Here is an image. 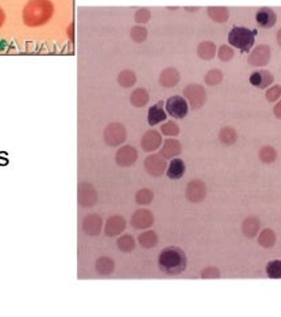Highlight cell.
Masks as SVG:
<instances>
[{
	"label": "cell",
	"mask_w": 281,
	"mask_h": 317,
	"mask_svg": "<svg viewBox=\"0 0 281 317\" xmlns=\"http://www.w3.org/2000/svg\"><path fill=\"white\" fill-rule=\"evenodd\" d=\"M125 137H126V133H125L124 126L120 124H112L105 130V139L109 145H118L124 141Z\"/></svg>",
	"instance_id": "obj_7"
},
{
	"label": "cell",
	"mask_w": 281,
	"mask_h": 317,
	"mask_svg": "<svg viewBox=\"0 0 281 317\" xmlns=\"http://www.w3.org/2000/svg\"><path fill=\"white\" fill-rule=\"evenodd\" d=\"M273 81H275V76L267 69L255 70V72L249 76V82H251L255 88H259V89L268 88L269 85H272Z\"/></svg>",
	"instance_id": "obj_6"
},
{
	"label": "cell",
	"mask_w": 281,
	"mask_h": 317,
	"mask_svg": "<svg viewBox=\"0 0 281 317\" xmlns=\"http://www.w3.org/2000/svg\"><path fill=\"white\" fill-rule=\"evenodd\" d=\"M259 158L263 163H273L277 158V151L272 146H263L259 151Z\"/></svg>",
	"instance_id": "obj_23"
},
{
	"label": "cell",
	"mask_w": 281,
	"mask_h": 317,
	"mask_svg": "<svg viewBox=\"0 0 281 317\" xmlns=\"http://www.w3.org/2000/svg\"><path fill=\"white\" fill-rule=\"evenodd\" d=\"M273 114H275L277 118H280L281 120V100L277 102L276 105H275V108H273Z\"/></svg>",
	"instance_id": "obj_39"
},
{
	"label": "cell",
	"mask_w": 281,
	"mask_h": 317,
	"mask_svg": "<svg viewBox=\"0 0 281 317\" xmlns=\"http://www.w3.org/2000/svg\"><path fill=\"white\" fill-rule=\"evenodd\" d=\"M207 195V187L202 181H193L187 187V198L191 202L199 203Z\"/></svg>",
	"instance_id": "obj_8"
},
{
	"label": "cell",
	"mask_w": 281,
	"mask_h": 317,
	"mask_svg": "<svg viewBox=\"0 0 281 317\" xmlns=\"http://www.w3.org/2000/svg\"><path fill=\"white\" fill-rule=\"evenodd\" d=\"M233 55H235V52H233L232 47H229V45L227 44L220 45V48L217 51V56H219V59H220L221 61L232 60Z\"/></svg>",
	"instance_id": "obj_28"
},
{
	"label": "cell",
	"mask_w": 281,
	"mask_h": 317,
	"mask_svg": "<svg viewBox=\"0 0 281 317\" xmlns=\"http://www.w3.org/2000/svg\"><path fill=\"white\" fill-rule=\"evenodd\" d=\"M163 155L166 158H170V157H174V155H178L181 153V145L177 141H166L165 146H163Z\"/></svg>",
	"instance_id": "obj_25"
},
{
	"label": "cell",
	"mask_w": 281,
	"mask_h": 317,
	"mask_svg": "<svg viewBox=\"0 0 281 317\" xmlns=\"http://www.w3.org/2000/svg\"><path fill=\"white\" fill-rule=\"evenodd\" d=\"M118 246H120V248L122 250V251L125 252L132 251L133 248H134V240H133L132 236L126 235L118 240Z\"/></svg>",
	"instance_id": "obj_33"
},
{
	"label": "cell",
	"mask_w": 281,
	"mask_h": 317,
	"mask_svg": "<svg viewBox=\"0 0 281 317\" xmlns=\"http://www.w3.org/2000/svg\"><path fill=\"white\" fill-rule=\"evenodd\" d=\"M185 96L189 98L190 105L193 109H199L207 101V92L202 85L191 84L185 89Z\"/></svg>",
	"instance_id": "obj_3"
},
{
	"label": "cell",
	"mask_w": 281,
	"mask_h": 317,
	"mask_svg": "<svg viewBox=\"0 0 281 317\" xmlns=\"http://www.w3.org/2000/svg\"><path fill=\"white\" fill-rule=\"evenodd\" d=\"M281 97V86L280 85H273L271 86L267 93H265V98L268 102H275Z\"/></svg>",
	"instance_id": "obj_31"
},
{
	"label": "cell",
	"mask_w": 281,
	"mask_h": 317,
	"mask_svg": "<svg viewBox=\"0 0 281 317\" xmlns=\"http://www.w3.org/2000/svg\"><path fill=\"white\" fill-rule=\"evenodd\" d=\"M159 143H161V135L158 134L157 131H149V133H146L143 139H142V146L147 151L157 149V147L159 146Z\"/></svg>",
	"instance_id": "obj_18"
},
{
	"label": "cell",
	"mask_w": 281,
	"mask_h": 317,
	"mask_svg": "<svg viewBox=\"0 0 281 317\" xmlns=\"http://www.w3.org/2000/svg\"><path fill=\"white\" fill-rule=\"evenodd\" d=\"M265 271L269 279H281V260L269 261Z\"/></svg>",
	"instance_id": "obj_24"
},
{
	"label": "cell",
	"mask_w": 281,
	"mask_h": 317,
	"mask_svg": "<svg viewBox=\"0 0 281 317\" xmlns=\"http://www.w3.org/2000/svg\"><path fill=\"white\" fill-rule=\"evenodd\" d=\"M257 242L263 248H272L276 243V234L271 228H264L257 238Z\"/></svg>",
	"instance_id": "obj_16"
},
{
	"label": "cell",
	"mask_w": 281,
	"mask_h": 317,
	"mask_svg": "<svg viewBox=\"0 0 281 317\" xmlns=\"http://www.w3.org/2000/svg\"><path fill=\"white\" fill-rule=\"evenodd\" d=\"M134 82H136V76H134V73H132V72L125 70V72H122V73L120 74V84L122 86H125V88L132 86Z\"/></svg>",
	"instance_id": "obj_32"
},
{
	"label": "cell",
	"mask_w": 281,
	"mask_h": 317,
	"mask_svg": "<svg viewBox=\"0 0 281 317\" xmlns=\"http://www.w3.org/2000/svg\"><path fill=\"white\" fill-rule=\"evenodd\" d=\"M219 139L221 143L231 146L237 141V131L231 126H223L219 131Z\"/></svg>",
	"instance_id": "obj_15"
},
{
	"label": "cell",
	"mask_w": 281,
	"mask_h": 317,
	"mask_svg": "<svg viewBox=\"0 0 281 317\" xmlns=\"http://www.w3.org/2000/svg\"><path fill=\"white\" fill-rule=\"evenodd\" d=\"M256 21L261 28H272V27H275V24H276L277 15L272 8L263 7V8H260L257 11Z\"/></svg>",
	"instance_id": "obj_9"
},
{
	"label": "cell",
	"mask_w": 281,
	"mask_h": 317,
	"mask_svg": "<svg viewBox=\"0 0 281 317\" xmlns=\"http://www.w3.org/2000/svg\"><path fill=\"white\" fill-rule=\"evenodd\" d=\"M150 17V12L147 9H140L136 15V19L137 21H140V23H146V21L149 20Z\"/></svg>",
	"instance_id": "obj_38"
},
{
	"label": "cell",
	"mask_w": 281,
	"mask_h": 317,
	"mask_svg": "<svg viewBox=\"0 0 281 317\" xmlns=\"http://www.w3.org/2000/svg\"><path fill=\"white\" fill-rule=\"evenodd\" d=\"M158 265L166 275H179L187 267V256L182 248L167 247L159 254Z\"/></svg>",
	"instance_id": "obj_1"
},
{
	"label": "cell",
	"mask_w": 281,
	"mask_h": 317,
	"mask_svg": "<svg viewBox=\"0 0 281 317\" xmlns=\"http://www.w3.org/2000/svg\"><path fill=\"white\" fill-rule=\"evenodd\" d=\"M257 31H251L245 27H233L228 33V43L240 52L247 53L255 44V36Z\"/></svg>",
	"instance_id": "obj_2"
},
{
	"label": "cell",
	"mask_w": 281,
	"mask_h": 317,
	"mask_svg": "<svg viewBox=\"0 0 281 317\" xmlns=\"http://www.w3.org/2000/svg\"><path fill=\"white\" fill-rule=\"evenodd\" d=\"M125 228V220L120 216H114V218H110L106 224V234L110 236H114L117 234H120L122 230Z\"/></svg>",
	"instance_id": "obj_20"
},
{
	"label": "cell",
	"mask_w": 281,
	"mask_h": 317,
	"mask_svg": "<svg viewBox=\"0 0 281 317\" xmlns=\"http://www.w3.org/2000/svg\"><path fill=\"white\" fill-rule=\"evenodd\" d=\"M271 48L267 44H261L249 53L248 64L252 66H265L271 60Z\"/></svg>",
	"instance_id": "obj_5"
},
{
	"label": "cell",
	"mask_w": 281,
	"mask_h": 317,
	"mask_svg": "<svg viewBox=\"0 0 281 317\" xmlns=\"http://www.w3.org/2000/svg\"><path fill=\"white\" fill-rule=\"evenodd\" d=\"M3 13H1V9H0V24H1V19H3Z\"/></svg>",
	"instance_id": "obj_41"
},
{
	"label": "cell",
	"mask_w": 281,
	"mask_h": 317,
	"mask_svg": "<svg viewBox=\"0 0 281 317\" xmlns=\"http://www.w3.org/2000/svg\"><path fill=\"white\" fill-rule=\"evenodd\" d=\"M137 159V151L134 147L125 146L122 147L118 153H117V162L122 165V166H129L132 163L136 162Z\"/></svg>",
	"instance_id": "obj_12"
},
{
	"label": "cell",
	"mask_w": 281,
	"mask_h": 317,
	"mask_svg": "<svg viewBox=\"0 0 281 317\" xmlns=\"http://www.w3.org/2000/svg\"><path fill=\"white\" fill-rule=\"evenodd\" d=\"M166 110L174 118H185L189 113V104L181 96H173L166 101Z\"/></svg>",
	"instance_id": "obj_4"
},
{
	"label": "cell",
	"mask_w": 281,
	"mask_h": 317,
	"mask_svg": "<svg viewBox=\"0 0 281 317\" xmlns=\"http://www.w3.org/2000/svg\"><path fill=\"white\" fill-rule=\"evenodd\" d=\"M140 242L143 247H153V246H155V243H157V236H155L154 232H146V234L140 236Z\"/></svg>",
	"instance_id": "obj_30"
},
{
	"label": "cell",
	"mask_w": 281,
	"mask_h": 317,
	"mask_svg": "<svg viewBox=\"0 0 281 317\" xmlns=\"http://www.w3.org/2000/svg\"><path fill=\"white\" fill-rule=\"evenodd\" d=\"M162 130H163V133H166V134L175 135V134H178L179 129H178V126L175 125V124H173V122H169V124H166V125L162 127Z\"/></svg>",
	"instance_id": "obj_37"
},
{
	"label": "cell",
	"mask_w": 281,
	"mask_h": 317,
	"mask_svg": "<svg viewBox=\"0 0 281 317\" xmlns=\"http://www.w3.org/2000/svg\"><path fill=\"white\" fill-rule=\"evenodd\" d=\"M207 12L215 23H225L229 17V11L227 7H210Z\"/></svg>",
	"instance_id": "obj_17"
},
{
	"label": "cell",
	"mask_w": 281,
	"mask_h": 317,
	"mask_svg": "<svg viewBox=\"0 0 281 317\" xmlns=\"http://www.w3.org/2000/svg\"><path fill=\"white\" fill-rule=\"evenodd\" d=\"M186 171V165L185 162L179 158L171 159V162L169 165V169L166 171V174L170 179H179L183 177Z\"/></svg>",
	"instance_id": "obj_13"
},
{
	"label": "cell",
	"mask_w": 281,
	"mask_h": 317,
	"mask_svg": "<svg viewBox=\"0 0 281 317\" xmlns=\"http://www.w3.org/2000/svg\"><path fill=\"white\" fill-rule=\"evenodd\" d=\"M151 222H153V216L149 211H137V214L133 218V224L137 228L149 227Z\"/></svg>",
	"instance_id": "obj_19"
},
{
	"label": "cell",
	"mask_w": 281,
	"mask_h": 317,
	"mask_svg": "<svg viewBox=\"0 0 281 317\" xmlns=\"http://www.w3.org/2000/svg\"><path fill=\"white\" fill-rule=\"evenodd\" d=\"M198 55L203 60H211L216 55V45L212 41H203L198 47Z\"/></svg>",
	"instance_id": "obj_14"
},
{
	"label": "cell",
	"mask_w": 281,
	"mask_h": 317,
	"mask_svg": "<svg viewBox=\"0 0 281 317\" xmlns=\"http://www.w3.org/2000/svg\"><path fill=\"white\" fill-rule=\"evenodd\" d=\"M202 277L203 279H219L220 271L216 267H207L202 271Z\"/></svg>",
	"instance_id": "obj_34"
},
{
	"label": "cell",
	"mask_w": 281,
	"mask_h": 317,
	"mask_svg": "<svg viewBox=\"0 0 281 317\" xmlns=\"http://www.w3.org/2000/svg\"><path fill=\"white\" fill-rule=\"evenodd\" d=\"M179 81V73L175 69H166L162 72L161 74V84L163 86H174L177 82Z\"/></svg>",
	"instance_id": "obj_22"
},
{
	"label": "cell",
	"mask_w": 281,
	"mask_h": 317,
	"mask_svg": "<svg viewBox=\"0 0 281 317\" xmlns=\"http://www.w3.org/2000/svg\"><path fill=\"white\" fill-rule=\"evenodd\" d=\"M205 81L210 86H215L217 84H220L223 81V72L219 69H211L205 76Z\"/></svg>",
	"instance_id": "obj_26"
},
{
	"label": "cell",
	"mask_w": 281,
	"mask_h": 317,
	"mask_svg": "<svg viewBox=\"0 0 281 317\" xmlns=\"http://www.w3.org/2000/svg\"><path fill=\"white\" fill-rule=\"evenodd\" d=\"M261 222L257 216H248L243 220V224H241V232L244 234L245 238H249L252 239L259 234L260 231Z\"/></svg>",
	"instance_id": "obj_10"
},
{
	"label": "cell",
	"mask_w": 281,
	"mask_h": 317,
	"mask_svg": "<svg viewBox=\"0 0 281 317\" xmlns=\"http://www.w3.org/2000/svg\"><path fill=\"white\" fill-rule=\"evenodd\" d=\"M166 118H167V114H166L165 109H163V102H158V104L153 105L149 109V113H147L149 125H157L159 122L165 121Z\"/></svg>",
	"instance_id": "obj_11"
},
{
	"label": "cell",
	"mask_w": 281,
	"mask_h": 317,
	"mask_svg": "<svg viewBox=\"0 0 281 317\" xmlns=\"http://www.w3.org/2000/svg\"><path fill=\"white\" fill-rule=\"evenodd\" d=\"M277 43H279V45L281 47V28L279 29V32H277Z\"/></svg>",
	"instance_id": "obj_40"
},
{
	"label": "cell",
	"mask_w": 281,
	"mask_h": 317,
	"mask_svg": "<svg viewBox=\"0 0 281 317\" xmlns=\"http://www.w3.org/2000/svg\"><path fill=\"white\" fill-rule=\"evenodd\" d=\"M113 268H114V264H113V261L110 260V259H108V257H102V259H100L98 263H97V269H98V272L105 273V275L112 272Z\"/></svg>",
	"instance_id": "obj_29"
},
{
	"label": "cell",
	"mask_w": 281,
	"mask_h": 317,
	"mask_svg": "<svg viewBox=\"0 0 281 317\" xmlns=\"http://www.w3.org/2000/svg\"><path fill=\"white\" fill-rule=\"evenodd\" d=\"M149 101V94L143 89H137L134 93L132 94V102L133 105H136L137 108L146 105V102Z\"/></svg>",
	"instance_id": "obj_27"
},
{
	"label": "cell",
	"mask_w": 281,
	"mask_h": 317,
	"mask_svg": "<svg viewBox=\"0 0 281 317\" xmlns=\"http://www.w3.org/2000/svg\"><path fill=\"white\" fill-rule=\"evenodd\" d=\"M146 167L150 174L159 175L162 171L165 170V163L159 157H150L146 161Z\"/></svg>",
	"instance_id": "obj_21"
},
{
	"label": "cell",
	"mask_w": 281,
	"mask_h": 317,
	"mask_svg": "<svg viewBox=\"0 0 281 317\" xmlns=\"http://www.w3.org/2000/svg\"><path fill=\"white\" fill-rule=\"evenodd\" d=\"M132 36H133V39H134L136 41H138V43L142 40H145L146 39V29L140 28V27H136V28L133 29Z\"/></svg>",
	"instance_id": "obj_36"
},
{
	"label": "cell",
	"mask_w": 281,
	"mask_h": 317,
	"mask_svg": "<svg viewBox=\"0 0 281 317\" xmlns=\"http://www.w3.org/2000/svg\"><path fill=\"white\" fill-rule=\"evenodd\" d=\"M153 195H151V192L150 190H142V191L138 192V195H137V202L138 203H150V200H151Z\"/></svg>",
	"instance_id": "obj_35"
}]
</instances>
